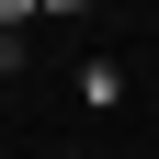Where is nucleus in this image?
<instances>
[{
    "label": "nucleus",
    "instance_id": "7ed1b4c3",
    "mask_svg": "<svg viewBox=\"0 0 159 159\" xmlns=\"http://www.w3.org/2000/svg\"><path fill=\"white\" fill-rule=\"evenodd\" d=\"M0 68H11V34H0Z\"/></svg>",
    "mask_w": 159,
    "mask_h": 159
},
{
    "label": "nucleus",
    "instance_id": "f03ea898",
    "mask_svg": "<svg viewBox=\"0 0 159 159\" xmlns=\"http://www.w3.org/2000/svg\"><path fill=\"white\" fill-rule=\"evenodd\" d=\"M46 11H91V0H46Z\"/></svg>",
    "mask_w": 159,
    "mask_h": 159
},
{
    "label": "nucleus",
    "instance_id": "f257e3e1",
    "mask_svg": "<svg viewBox=\"0 0 159 159\" xmlns=\"http://www.w3.org/2000/svg\"><path fill=\"white\" fill-rule=\"evenodd\" d=\"M34 11H46V0H0V34H23V23H34Z\"/></svg>",
    "mask_w": 159,
    "mask_h": 159
}]
</instances>
